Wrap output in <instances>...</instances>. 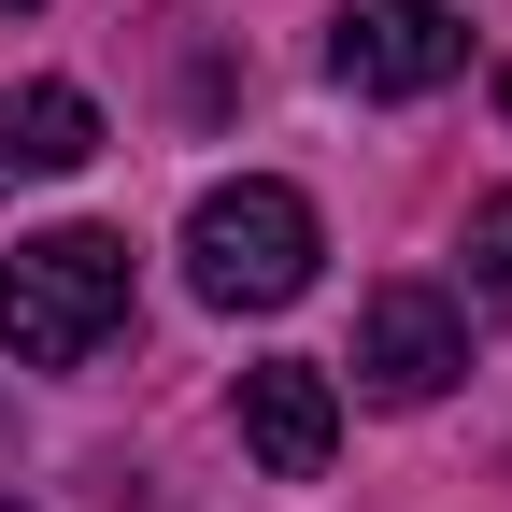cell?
I'll use <instances>...</instances> for the list:
<instances>
[{"label":"cell","mask_w":512,"mask_h":512,"mask_svg":"<svg viewBox=\"0 0 512 512\" xmlns=\"http://www.w3.org/2000/svg\"><path fill=\"white\" fill-rule=\"evenodd\" d=\"M114 328H128V242L114 228H43L0 256V342L29 370H86Z\"/></svg>","instance_id":"1"},{"label":"cell","mask_w":512,"mask_h":512,"mask_svg":"<svg viewBox=\"0 0 512 512\" xmlns=\"http://www.w3.org/2000/svg\"><path fill=\"white\" fill-rule=\"evenodd\" d=\"M313 200L299 185H271V171H242V185H214L200 214H185V285H200L214 313H285L299 285H313Z\"/></svg>","instance_id":"2"},{"label":"cell","mask_w":512,"mask_h":512,"mask_svg":"<svg viewBox=\"0 0 512 512\" xmlns=\"http://www.w3.org/2000/svg\"><path fill=\"white\" fill-rule=\"evenodd\" d=\"M328 72L356 100H427L470 72V0H342L328 29Z\"/></svg>","instance_id":"3"},{"label":"cell","mask_w":512,"mask_h":512,"mask_svg":"<svg viewBox=\"0 0 512 512\" xmlns=\"http://www.w3.org/2000/svg\"><path fill=\"white\" fill-rule=\"evenodd\" d=\"M470 370V313L441 299V285H370V313H356V384L370 399H441V384Z\"/></svg>","instance_id":"4"},{"label":"cell","mask_w":512,"mask_h":512,"mask_svg":"<svg viewBox=\"0 0 512 512\" xmlns=\"http://www.w3.org/2000/svg\"><path fill=\"white\" fill-rule=\"evenodd\" d=\"M242 456L271 470V484H313L342 456V384L313 370V356H256L242 370Z\"/></svg>","instance_id":"5"},{"label":"cell","mask_w":512,"mask_h":512,"mask_svg":"<svg viewBox=\"0 0 512 512\" xmlns=\"http://www.w3.org/2000/svg\"><path fill=\"white\" fill-rule=\"evenodd\" d=\"M100 157V100L86 86H0V185H57Z\"/></svg>","instance_id":"6"},{"label":"cell","mask_w":512,"mask_h":512,"mask_svg":"<svg viewBox=\"0 0 512 512\" xmlns=\"http://www.w3.org/2000/svg\"><path fill=\"white\" fill-rule=\"evenodd\" d=\"M470 299L512 313V185H498V200H470Z\"/></svg>","instance_id":"7"},{"label":"cell","mask_w":512,"mask_h":512,"mask_svg":"<svg viewBox=\"0 0 512 512\" xmlns=\"http://www.w3.org/2000/svg\"><path fill=\"white\" fill-rule=\"evenodd\" d=\"M0 15H43V0H0Z\"/></svg>","instance_id":"8"},{"label":"cell","mask_w":512,"mask_h":512,"mask_svg":"<svg viewBox=\"0 0 512 512\" xmlns=\"http://www.w3.org/2000/svg\"><path fill=\"white\" fill-rule=\"evenodd\" d=\"M0 512H15V498H0Z\"/></svg>","instance_id":"9"}]
</instances>
